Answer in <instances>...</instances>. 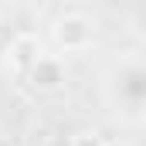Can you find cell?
I'll return each mask as SVG.
<instances>
[{
	"label": "cell",
	"mask_w": 146,
	"mask_h": 146,
	"mask_svg": "<svg viewBox=\"0 0 146 146\" xmlns=\"http://www.w3.org/2000/svg\"><path fill=\"white\" fill-rule=\"evenodd\" d=\"M95 34H99L95 17H88L82 10H68V14L54 17V24H51V37H54L58 51H85L95 44Z\"/></svg>",
	"instance_id": "cell-1"
},
{
	"label": "cell",
	"mask_w": 146,
	"mask_h": 146,
	"mask_svg": "<svg viewBox=\"0 0 146 146\" xmlns=\"http://www.w3.org/2000/svg\"><path fill=\"white\" fill-rule=\"evenodd\" d=\"M27 78V85L41 92V95H54V92H61L65 88V82H68V68H65V61L58 58V54H37V61L24 72Z\"/></svg>",
	"instance_id": "cell-2"
},
{
	"label": "cell",
	"mask_w": 146,
	"mask_h": 146,
	"mask_svg": "<svg viewBox=\"0 0 146 146\" xmlns=\"http://www.w3.org/2000/svg\"><path fill=\"white\" fill-rule=\"evenodd\" d=\"M37 54H41V41L34 34H17L10 44H7V61H10V68L17 75H24L31 65L37 61Z\"/></svg>",
	"instance_id": "cell-3"
},
{
	"label": "cell",
	"mask_w": 146,
	"mask_h": 146,
	"mask_svg": "<svg viewBox=\"0 0 146 146\" xmlns=\"http://www.w3.org/2000/svg\"><path fill=\"white\" fill-rule=\"evenodd\" d=\"M122 92H126V99L133 102V106H139L146 95V75L139 65H129V72L122 75Z\"/></svg>",
	"instance_id": "cell-4"
},
{
	"label": "cell",
	"mask_w": 146,
	"mask_h": 146,
	"mask_svg": "<svg viewBox=\"0 0 146 146\" xmlns=\"http://www.w3.org/2000/svg\"><path fill=\"white\" fill-rule=\"evenodd\" d=\"M68 139H72V146H109L102 139V133H95V129H82V133L68 136Z\"/></svg>",
	"instance_id": "cell-5"
},
{
	"label": "cell",
	"mask_w": 146,
	"mask_h": 146,
	"mask_svg": "<svg viewBox=\"0 0 146 146\" xmlns=\"http://www.w3.org/2000/svg\"><path fill=\"white\" fill-rule=\"evenodd\" d=\"M44 146H72V139H68V136H51Z\"/></svg>",
	"instance_id": "cell-6"
}]
</instances>
